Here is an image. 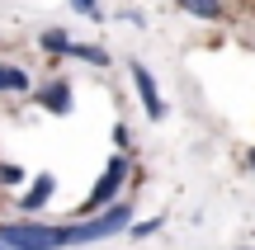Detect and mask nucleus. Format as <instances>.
<instances>
[{"label": "nucleus", "instance_id": "2", "mask_svg": "<svg viewBox=\"0 0 255 250\" xmlns=\"http://www.w3.org/2000/svg\"><path fill=\"white\" fill-rule=\"evenodd\" d=\"M128 71H132V85H137V99H142L146 118H165V99H161V90H156V76L146 71L142 62H132Z\"/></svg>", "mask_w": 255, "mask_h": 250}, {"label": "nucleus", "instance_id": "8", "mask_svg": "<svg viewBox=\"0 0 255 250\" xmlns=\"http://www.w3.org/2000/svg\"><path fill=\"white\" fill-rule=\"evenodd\" d=\"M19 179H24L19 166H0V184H19Z\"/></svg>", "mask_w": 255, "mask_h": 250}, {"label": "nucleus", "instance_id": "12", "mask_svg": "<svg viewBox=\"0 0 255 250\" xmlns=\"http://www.w3.org/2000/svg\"><path fill=\"white\" fill-rule=\"evenodd\" d=\"M0 250H5V246H0Z\"/></svg>", "mask_w": 255, "mask_h": 250}, {"label": "nucleus", "instance_id": "7", "mask_svg": "<svg viewBox=\"0 0 255 250\" xmlns=\"http://www.w3.org/2000/svg\"><path fill=\"white\" fill-rule=\"evenodd\" d=\"M180 9L194 19H222V0H180Z\"/></svg>", "mask_w": 255, "mask_h": 250}, {"label": "nucleus", "instance_id": "3", "mask_svg": "<svg viewBox=\"0 0 255 250\" xmlns=\"http://www.w3.org/2000/svg\"><path fill=\"white\" fill-rule=\"evenodd\" d=\"M38 104H43L47 113H71V85L57 76L52 85H43V90H38Z\"/></svg>", "mask_w": 255, "mask_h": 250}, {"label": "nucleus", "instance_id": "11", "mask_svg": "<svg viewBox=\"0 0 255 250\" xmlns=\"http://www.w3.org/2000/svg\"><path fill=\"white\" fill-rule=\"evenodd\" d=\"M246 166H251V170H255V151H246Z\"/></svg>", "mask_w": 255, "mask_h": 250}, {"label": "nucleus", "instance_id": "6", "mask_svg": "<svg viewBox=\"0 0 255 250\" xmlns=\"http://www.w3.org/2000/svg\"><path fill=\"white\" fill-rule=\"evenodd\" d=\"M28 90V71L14 62H0V94H24Z\"/></svg>", "mask_w": 255, "mask_h": 250}, {"label": "nucleus", "instance_id": "5", "mask_svg": "<svg viewBox=\"0 0 255 250\" xmlns=\"http://www.w3.org/2000/svg\"><path fill=\"white\" fill-rule=\"evenodd\" d=\"M52 194H57V179H52V175H38L33 184H28V194L19 198V203H24V213H38V208H43Z\"/></svg>", "mask_w": 255, "mask_h": 250}, {"label": "nucleus", "instance_id": "1", "mask_svg": "<svg viewBox=\"0 0 255 250\" xmlns=\"http://www.w3.org/2000/svg\"><path fill=\"white\" fill-rule=\"evenodd\" d=\"M123 184H128V156L119 151V156H109L104 175L95 179V189H90V198H85V208H81V213H85V217H100V213H109V208H114V198L123 194Z\"/></svg>", "mask_w": 255, "mask_h": 250}, {"label": "nucleus", "instance_id": "10", "mask_svg": "<svg viewBox=\"0 0 255 250\" xmlns=\"http://www.w3.org/2000/svg\"><path fill=\"white\" fill-rule=\"evenodd\" d=\"M81 14H90V19H100V0H71Z\"/></svg>", "mask_w": 255, "mask_h": 250}, {"label": "nucleus", "instance_id": "9", "mask_svg": "<svg viewBox=\"0 0 255 250\" xmlns=\"http://www.w3.org/2000/svg\"><path fill=\"white\" fill-rule=\"evenodd\" d=\"M156 227H161V217H151V222H132V227H128V232H132V236H151Z\"/></svg>", "mask_w": 255, "mask_h": 250}, {"label": "nucleus", "instance_id": "4", "mask_svg": "<svg viewBox=\"0 0 255 250\" xmlns=\"http://www.w3.org/2000/svg\"><path fill=\"white\" fill-rule=\"evenodd\" d=\"M38 47H43L47 57H71L76 52V43H71L66 28H43V33H38Z\"/></svg>", "mask_w": 255, "mask_h": 250}]
</instances>
